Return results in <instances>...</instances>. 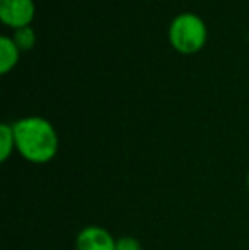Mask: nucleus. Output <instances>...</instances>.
I'll return each instance as SVG.
<instances>
[{"mask_svg": "<svg viewBox=\"0 0 249 250\" xmlns=\"http://www.w3.org/2000/svg\"><path fill=\"white\" fill-rule=\"evenodd\" d=\"M16 150L31 164H46L58 151V135L55 126L41 116H27L14 123Z\"/></svg>", "mask_w": 249, "mask_h": 250, "instance_id": "nucleus-1", "label": "nucleus"}, {"mask_svg": "<svg viewBox=\"0 0 249 250\" xmlns=\"http://www.w3.org/2000/svg\"><path fill=\"white\" fill-rule=\"evenodd\" d=\"M169 41L176 51L183 55L198 53L206 43V26L200 16L183 12L169 24Z\"/></svg>", "mask_w": 249, "mask_h": 250, "instance_id": "nucleus-2", "label": "nucleus"}, {"mask_svg": "<svg viewBox=\"0 0 249 250\" xmlns=\"http://www.w3.org/2000/svg\"><path fill=\"white\" fill-rule=\"evenodd\" d=\"M34 10L33 0H0V19L14 31L29 26L34 19Z\"/></svg>", "mask_w": 249, "mask_h": 250, "instance_id": "nucleus-3", "label": "nucleus"}, {"mask_svg": "<svg viewBox=\"0 0 249 250\" xmlns=\"http://www.w3.org/2000/svg\"><path fill=\"white\" fill-rule=\"evenodd\" d=\"M77 250H116V238L101 227H86L75 238Z\"/></svg>", "mask_w": 249, "mask_h": 250, "instance_id": "nucleus-4", "label": "nucleus"}, {"mask_svg": "<svg viewBox=\"0 0 249 250\" xmlns=\"http://www.w3.org/2000/svg\"><path fill=\"white\" fill-rule=\"evenodd\" d=\"M21 50L10 36H0V73H7L17 65Z\"/></svg>", "mask_w": 249, "mask_h": 250, "instance_id": "nucleus-5", "label": "nucleus"}, {"mask_svg": "<svg viewBox=\"0 0 249 250\" xmlns=\"http://www.w3.org/2000/svg\"><path fill=\"white\" fill-rule=\"evenodd\" d=\"M16 150V136L12 125H0V162H5Z\"/></svg>", "mask_w": 249, "mask_h": 250, "instance_id": "nucleus-6", "label": "nucleus"}, {"mask_svg": "<svg viewBox=\"0 0 249 250\" xmlns=\"http://www.w3.org/2000/svg\"><path fill=\"white\" fill-rule=\"evenodd\" d=\"M12 40H14V43L19 46L21 51H27L36 43V33H34V29L31 26H24L14 31Z\"/></svg>", "mask_w": 249, "mask_h": 250, "instance_id": "nucleus-7", "label": "nucleus"}, {"mask_svg": "<svg viewBox=\"0 0 249 250\" xmlns=\"http://www.w3.org/2000/svg\"><path fill=\"white\" fill-rule=\"evenodd\" d=\"M116 250H142V244L135 237L116 238Z\"/></svg>", "mask_w": 249, "mask_h": 250, "instance_id": "nucleus-8", "label": "nucleus"}, {"mask_svg": "<svg viewBox=\"0 0 249 250\" xmlns=\"http://www.w3.org/2000/svg\"><path fill=\"white\" fill-rule=\"evenodd\" d=\"M246 184H248V188H249V172H248V175H246Z\"/></svg>", "mask_w": 249, "mask_h": 250, "instance_id": "nucleus-9", "label": "nucleus"}]
</instances>
